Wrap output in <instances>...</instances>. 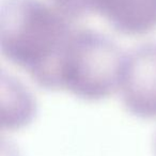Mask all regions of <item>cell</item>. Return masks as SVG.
<instances>
[{
    "label": "cell",
    "instance_id": "cell-3",
    "mask_svg": "<svg viewBox=\"0 0 156 156\" xmlns=\"http://www.w3.org/2000/svg\"><path fill=\"white\" fill-rule=\"evenodd\" d=\"M118 92L130 115L156 119V42L141 44L124 55Z\"/></svg>",
    "mask_w": 156,
    "mask_h": 156
},
{
    "label": "cell",
    "instance_id": "cell-5",
    "mask_svg": "<svg viewBox=\"0 0 156 156\" xmlns=\"http://www.w3.org/2000/svg\"><path fill=\"white\" fill-rule=\"evenodd\" d=\"M54 7L69 20L83 18L95 13L98 0H51Z\"/></svg>",
    "mask_w": 156,
    "mask_h": 156
},
{
    "label": "cell",
    "instance_id": "cell-4",
    "mask_svg": "<svg viewBox=\"0 0 156 156\" xmlns=\"http://www.w3.org/2000/svg\"><path fill=\"white\" fill-rule=\"evenodd\" d=\"M95 13L122 34L136 37L156 30V0H98Z\"/></svg>",
    "mask_w": 156,
    "mask_h": 156
},
{
    "label": "cell",
    "instance_id": "cell-6",
    "mask_svg": "<svg viewBox=\"0 0 156 156\" xmlns=\"http://www.w3.org/2000/svg\"><path fill=\"white\" fill-rule=\"evenodd\" d=\"M154 147H155V153H156V137H155V144H154Z\"/></svg>",
    "mask_w": 156,
    "mask_h": 156
},
{
    "label": "cell",
    "instance_id": "cell-1",
    "mask_svg": "<svg viewBox=\"0 0 156 156\" xmlns=\"http://www.w3.org/2000/svg\"><path fill=\"white\" fill-rule=\"evenodd\" d=\"M73 31L66 16L41 0H5L1 5L2 56L43 89L56 91L57 72Z\"/></svg>",
    "mask_w": 156,
    "mask_h": 156
},
{
    "label": "cell",
    "instance_id": "cell-2",
    "mask_svg": "<svg viewBox=\"0 0 156 156\" xmlns=\"http://www.w3.org/2000/svg\"><path fill=\"white\" fill-rule=\"evenodd\" d=\"M124 52L115 41L98 31L74 30L57 72L56 91L96 102L119 90Z\"/></svg>",
    "mask_w": 156,
    "mask_h": 156
}]
</instances>
